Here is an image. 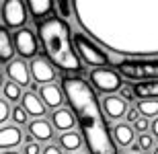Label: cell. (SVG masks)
<instances>
[{
    "label": "cell",
    "instance_id": "15",
    "mask_svg": "<svg viewBox=\"0 0 158 154\" xmlns=\"http://www.w3.org/2000/svg\"><path fill=\"white\" fill-rule=\"evenodd\" d=\"M64 89H60L58 84H43L39 90V97L43 99V103H45L49 109H58V107H62V103H64Z\"/></svg>",
    "mask_w": 158,
    "mask_h": 154
},
{
    "label": "cell",
    "instance_id": "32",
    "mask_svg": "<svg viewBox=\"0 0 158 154\" xmlns=\"http://www.w3.org/2000/svg\"><path fill=\"white\" fill-rule=\"evenodd\" d=\"M135 93H134V89H129V86H121V97L127 101V99H131Z\"/></svg>",
    "mask_w": 158,
    "mask_h": 154
},
{
    "label": "cell",
    "instance_id": "4",
    "mask_svg": "<svg viewBox=\"0 0 158 154\" xmlns=\"http://www.w3.org/2000/svg\"><path fill=\"white\" fill-rule=\"evenodd\" d=\"M117 70L127 80H158V60L129 58L117 62Z\"/></svg>",
    "mask_w": 158,
    "mask_h": 154
},
{
    "label": "cell",
    "instance_id": "33",
    "mask_svg": "<svg viewBox=\"0 0 158 154\" xmlns=\"http://www.w3.org/2000/svg\"><path fill=\"white\" fill-rule=\"evenodd\" d=\"M150 130H152L154 138H158V117H156V119H154V121H152V127H150Z\"/></svg>",
    "mask_w": 158,
    "mask_h": 154
},
{
    "label": "cell",
    "instance_id": "7",
    "mask_svg": "<svg viewBox=\"0 0 158 154\" xmlns=\"http://www.w3.org/2000/svg\"><path fill=\"white\" fill-rule=\"evenodd\" d=\"M2 21H4V27L21 29L27 23V6L23 0H4L2 2Z\"/></svg>",
    "mask_w": 158,
    "mask_h": 154
},
{
    "label": "cell",
    "instance_id": "14",
    "mask_svg": "<svg viewBox=\"0 0 158 154\" xmlns=\"http://www.w3.org/2000/svg\"><path fill=\"white\" fill-rule=\"evenodd\" d=\"M52 123L56 125V130L60 131H68V130H74V125H76V115L72 111V107H58V109H53L52 113Z\"/></svg>",
    "mask_w": 158,
    "mask_h": 154
},
{
    "label": "cell",
    "instance_id": "26",
    "mask_svg": "<svg viewBox=\"0 0 158 154\" xmlns=\"http://www.w3.org/2000/svg\"><path fill=\"white\" fill-rule=\"evenodd\" d=\"M8 103H10L8 99H2V101H0V123H6V121L12 117V109H10Z\"/></svg>",
    "mask_w": 158,
    "mask_h": 154
},
{
    "label": "cell",
    "instance_id": "36",
    "mask_svg": "<svg viewBox=\"0 0 158 154\" xmlns=\"http://www.w3.org/2000/svg\"><path fill=\"white\" fill-rule=\"evenodd\" d=\"M74 154H82V152H74Z\"/></svg>",
    "mask_w": 158,
    "mask_h": 154
},
{
    "label": "cell",
    "instance_id": "30",
    "mask_svg": "<svg viewBox=\"0 0 158 154\" xmlns=\"http://www.w3.org/2000/svg\"><path fill=\"white\" fill-rule=\"evenodd\" d=\"M140 117H142L140 109H134V107H131V109H127V113H125V119H127L129 123H134L135 119H140Z\"/></svg>",
    "mask_w": 158,
    "mask_h": 154
},
{
    "label": "cell",
    "instance_id": "31",
    "mask_svg": "<svg viewBox=\"0 0 158 154\" xmlns=\"http://www.w3.org/2000/svg\"><path fill=\"white\" fill-rule=\"evenodd\" d=\"M43 154H64V150H62V146H53V144H49V146L43 148Z\"/></svg>",
    "mask_w": 158,
    "mask_h": 154
},
{
    "label": "cell",
    "instance_id": "9",
    "mask_svg": "<svg viewBox=\"0 0 158 154\" xmlns=\"http://www.w3.org/2000/svg\"><path fill=\"white\" fill-rule=\"evenodd\" d=\"M52 60L45 58H33L31 60V74H33V80L41 84H49L56 80V68H53Z\"/></svg>",
    "mask_w": 158,
    "mask_h": 154
},
{
    "label": "cell",
    "instance_id": "18",
    "mask_svg": "<svg viewBox=\"0 0 158 154\" xmlns=\"http://www.w3.org/2000/svg\"><path fill=\"white\" fill-rule=\"evenodd\" d=\"M82 138L84 136H80L78 131L68 130V131H62V134H60L58 142H60V146H62V150H66V152H78L80 146H82Z\"/></svg>",
    "mask_w": 158,
    "mask_h": 154
},
{
    "label": "cell",
    "instance_id": "21",
    "mask_svg": "<svg viewBox=\"0 0 158 154\" xmlns=\"http://www.w3.org/2000/svg\"><path fill=\"white\" fill-rule=\"evenodd\" d=\"M29 4V10L35 19H41V17H47L52 15V6H53V0H27Z\"/></svg>",
    "mask_w": 158,
    "mask_h": 154
},
{
    "label": "cell",
    "instance_id": "35",
    "mask_svg": "<svg viewBox=\"0 0 158 154\" xmlns=\"http://www.w3.org/2000/svg\"><path fill=\"white\" fill-rule=\"evenodd\" d=\"M152 154H158V146H154V148H152Z\"/></svg>",
    "mask_w": 158,
    "mask_h": 154
},
{
    "label": "cell",
    "instance_id": "11",
    "mask_svg": "<svg viewBox=\"0 0 158 154\" xmlns=\"http://www.w3.org/2000/svg\"><path fill=\"white\" fill-rule=\"evenodd\" d=\"M6 76L19 82L21 86H29L31 84V66L25 64L23 60H10L6 64Z\"/></svg>",
    "mask_w": 158,
    "mask_h": 154
},
{
    "label": "cell",
    "instance_id": "5",
    "mask_svg": "<svg viewBox=\"0 0 158 154\" xmlns=\"http://www.w3.org/2000/svg\"><path fill=\"white\" fill-rule=\"evenodd\" d=\"M74 48H76L78 56L82 58V62L86 66H107L109 64V56L101 49L99 43L93 41V37H88L84 31L74 35Z\"/></svg>",
    "mask_w": 158,
    "mask_h": 154
},
{
    "label": "cell",
    "instance_id": "16",
    "mask_svg": "<svg viewBox=\"0 0 158 154\" xmlns=\"http://www.w3.org/2000/svg\"><path fill=\"white\" fill-rule=\"evenodd\" d=\"M111 131H113V140H115V144L121 146V148L131 146L134 140H135V134H138L131 123H117Z\"/></svg>",
    "mask_w": 158,
    "mask_h": 154
},
{
    "label": "cell",
    "instance_id": "6",
    "mask_svg": "<svg viewBox=\"0 0 158 154\" xmlns=\"http://www.w3.org/2000/svg\"><path fill=\"white\" fill-rule=\"evenodd\" d=\"M90 82L99 93H105V95H113L121 90L123 82H121V74L119 70H111V68H97V70L90 72Z\"/></svg>",
    "mask_w": 158,
    "mask_h": 154
},
{
    "label": "cell",
    "instance_id": "20",
    "mask_svg": "<svg viewBox=\"0 0 158 154\" xmlns=\"http://www.w3.org/2000/svg\"><path fill=\"white\" fill-rule=\"evenodd\" d=\"M134 93L138 99H158V80H154V82H135Z\"/></svg>",
    "mask_w": 158,
    "mask_h": 154
},
{
    "label": "cell",
    "instance_id": "37",
    "mask_svg": "<svg viewBox=\"0 0 158 154\" xmlns=\"http://www.w3.org/2000/svg\"><path fill=\"white\" fill-rule=\"evenodd\" d=\"M131 154H138V152H131Z\"/></svg>",
    "mask_w": 158,
    "mask_h": 154
},
{
    "label": "cell",
    "instance_id": "27",
    "mask_svg": "<svg viewBox=\"0 0 158 154\" xmlns=\"http://www.w3.org/2000/svg\"><path fill=\"white\" fill-rule=\"evenodd\" d=\"M56 4H58V12H60V17H70L72 12V0H56Z\"/></svg>",
    "mask_w": 158,
    "mask_h": 154
},
{
    "label": "cell",
    "instance_id": "10",
    "mask_svg": "<svg viewBox=\"0 0 158 154\" xmlns=\"http://www.w3.org/2000/svg\"><path fill=\"white\" fill-rule=\"evenodd\" d=\"M103 109H105V115L109 119L119 121L127 113V101L121 95H107L103 97Z\"/></svg>",
    "mask_w": 158,
    "mask_h": 154
},
{
    "label": "cell",
    "instance_id": "19",
    "mask_svg": "<svg viewBox=\"0 0 158 154\" xmlns=\"http://www.w3.org/2000/svg\"><path fill=\"white\" fill-rule=\"evenodd\" d=\"M17 48H15V39H10V33L6 31V27L0 29V62L8 64L15 56Z\"/></svg>",
    "mask_w": 158,
    "mask_h": 154
},
{
    "label": "cell",
    "instance_id": "23",
    "mask_svg": "<svg viewBox=\"0 0 158 154\" xmlns=\"http://www.w3.org/2000/svg\"><path fill=\"white\" fill-rule=\"evenodd\" d=\"M138 109L144 117L148 119H156L158 117V99H140Z\"/></svg>",
    "mask_w": 158,
    "mask_h": 154
},
{
    "label": "cell",
    "instance_id": "22",
    "mask_svg": "<svg viewBox=\"0 0 158 154\" xmlns=\"http://www.w3.org/2000/svg\"><path fill=\"white\" fill-rule=\"evenodd\" d=\"M23 86L19 82H15V80H6L4 84H2V97L4 99H8V101H12V103H17V101H21L23 99Z\"/></svg>",
    "mask_w": 158,
    "mask_h": 154
},
{
    "label": "cell",
    "instance_id": "29",
    "mask_svg": "<svg viewBox=\"0 0 158 154\" xmlns=\"http://www.w3.org/2000/svg\"><path fill=\"white\" fill-rule=\"evenodd\" d=\"M134 127H135V131L144 134L148 127H152V123H150V119H148V117H144V115H142L140 119H135V121H134Z\"/></svg>",
    "mask_w": 158,
    "mask_h": 154
},
{
    "label": "cell",
    "instance_id": "34",
    "mask_svg": "<svg viewBox=\"0 0 158 154\" xmlns=\"http://www.w3.org/2000/svg\"><path fill=\"white\" fill-rule=\"evenodd\" d=\"M0 154H19L17 150H0Z\"/></svg>",
    "mask_w": 158,
    "mask_h": 154
},
{
    "label": "cell",
    "instance_id": "24",
    "mask_svg": "<svg viewBox=\"0 0 158 154\" xmlns=\"http://www.w3.org/2000/svg\"><path fill=\"white\" fill-rule=\"evenodd\" d=\"M10 119L17 125L29 123V113H27V109H25V107H15V109H12V117Z\"/></svg>",
    "mask_w": 158,
    "mask_h": 154
},
{
    "label": "cell",
    "instance_id": "13",
    "mask_svg": "<svg viewBox=\"0 0 158 154\" xmlns=\"http://www.w3.org/2000/svg\"><path fill=\"white\" fill-rule=\"evenodd\" d=\"M53 127L56 125L49 123L47 119L43 117H35L33 121H29L27 123V131L31 134V138L33 140H39V142H49L53 138Z\"/></svg>",
    "mask_w": 158,
    "mask_h": 154
},
{
    "label": "cell",
    "instance_id": "25",
    "mask_svg": "<svg viewBox=\"0 0 158 154\" xmlns=\"http://www.w3.org/2000/svg\"><path fill=\"white\" fill-rule=\"evenodd\" d=\"M138 146H140V150L154 148V134H148V131L140 134V136H138Z\"/></svg>",
    "mask_w": 158,
    "mask_h": 154
},
{
    "label": "cell",
    "instance_id": "1",
    "mask_svg": "<svg viewBox=\"0 0 158 154\" xmlns=\"http://www.w3.org/2000/svg\"><path fill=\"white\" fill-rule=\"evenodd\" d=\"M80 31L131 58L158 56V0H72Z\"/></svg>",
    "mask_w": 158,
    "mask_h": 154
},
{
    "label": "cell",
    "instance_id": "28",
    "mask_svg": "<svg viewBox=\"0 0 158 154\" xmlns=\"http://www.w3.org/2000/svg\"><path fill=\"white\" fill-rule=\"evenodd\" d=\"M23 154H43V148L39 146V140H31V142L25 144Z\"/></svg>",
    "mask_w": 158,
    "mask_h": 154
},
{
    "label": "cell",
    "instance_id": "8",
    "mask_svg": "<svg viewBox=\"0 0 158 154\" xmlns=\"http://www.w3.org/2000/svg\"><path fill=\"white\" fill-rule=\"evenodd\" d=\"M15 48L17 52L23 56V58H35L39 48H37V39H35V33L27 27H21V29L15 33Z\"/></svg>",
    "mask_w": 158,
    "mask_h": 154
},
{
    "label": "cell",
    "instance_id": "17",
    "mask_svg": "<svg viewBox=\"0 0 158 154\" xmlns=\"http://www.w3.org/2000/svg\"><path fill=\"white\" fill-rule=\"evenodd\" d=\"M23 107L27 109V113L29 115H33V117H43L47 111V105L43 103V99L41 97H37L33 90H29V93H25L23 95Z\"/></svg>",
    "mask_w": 158,
    "mask_h": 154
},
{
    "label": "cell",
    "instance_id": "2",
    "mask_svg": "<svg viewBox=\"0 0 158 154\" xmlns=\"http://www.w3.org/2000/svg\"><path fill=\"white\" fill-rule=\"evenodd\" d=\"M62 89L66 99L70 103L72 111L76 115L78 127H80L86 148L90 154H117L113 134L107 127L105 115L99 105V99L94 95L93 86L82 78H64Z\"/></svg>",
    "mask_w": 158,
    "mask_h": 154
},
{
    "label": "cell",
    "instance_id": "3",
    "mask_svg": "<svg viewBox=\"0 0 158 154\" xmlns=\"http://www.w3.org/2000/svg\"><path fill=\"white\" fill-rule=\"evenodd\" d=\"M39 31L41 45L45 49L47 58L66 72H78L80 70V56L74 48V39H70V27L66 21L58 17L43 19L37 27Z\"/></svg>",
    "mask_w": 158,
    "mask_h": 154
},
{
    "label": "cell",
    "instance_id": "12",
    "mask_svg": "<svg viewBox=\"0 0 158 154\" xmlns=\"http://www.w3.org/2000/svg\"><path fill=\"white\" fill-rule=\"evenodd\" d=\"M23 138H25V134L17 123H12V125L4 123L2 127H0V148L2 150L17 148V146L23 144Z\"/></svg>",
    "mask_w": 158,
    "mask_h": 154
}]
</instances>
